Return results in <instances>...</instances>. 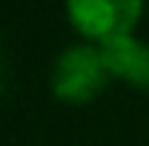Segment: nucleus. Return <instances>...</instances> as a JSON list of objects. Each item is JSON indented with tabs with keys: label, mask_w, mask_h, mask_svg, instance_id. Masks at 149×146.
<instances>
[{
	"label": "nucleus",
	"mask_w": 149,
	"mask_h": 146,
	"mask_svg": "<svg viewBox=\"0 0 149 146\" xmlns=\"http://www.w3.org/2000/svg\"><path fill=\"white\" fill-rule=\"evenodd\" d=\"M112 74L103 63L100 46L74 43L63 49L52 69V92L60 100L69 103H86L106 86Z\"/></svg>",
	"instance_id": "f257e3e1"
},
{
	"label": "nucleus",
	"mask_w": 149,
	"mask_h": 146,
	"mask_svg": "<svg viewBox=\"0 0 149 146\" xmlns=\"http://www.w3.org/2000/svg\"><path fill=\"white\" fill-rule=\"evenodd\" d=\"M66 15L83 37L103 46L132 35L143 15V0H66Z\"/></svg>",
	"instance_id": "f03ea898"
},
{
	"label": "nucleus",
	"mask_w": 149,
	"mask_h": 146,
	"mask_svg": "<svg viewBox=\"0 0 149 146\" xmlns=\"http://www.w3.org/2000/svg\"><path fill=\"white\" fill-rule=\"evenodd\" d=\"M100 55L112 77H120L138 89H149V43L126 35L103 43Z\"/></svg>",
	"instance_id": "7ed1b4c3"
}]
</instances>
